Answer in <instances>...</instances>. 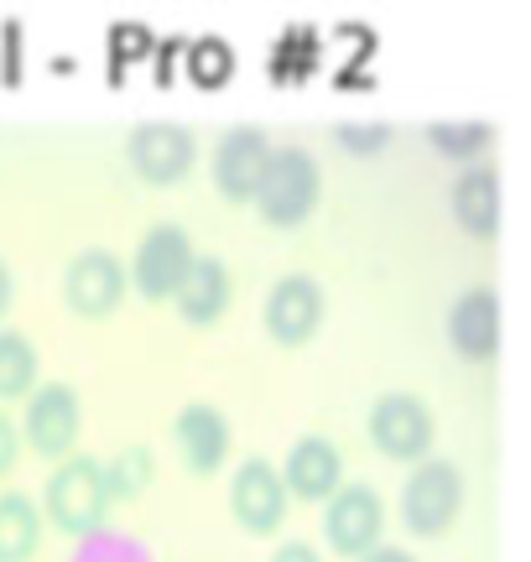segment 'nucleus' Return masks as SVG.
I'll use <instances>...</instances> for the list:
<instances>
[{
  "mask_svg": "<svg viewBox=\"0 0 531 562\" xmlns=\"http://www.w3.org/2000/svg\"><path fill=\"white\" fill-rule=\"evenodd\" d=\"M360 562H417L411 552H402V547H370Z\"/></svg>",
  "mask_w": 531,
  "mask_h": 562,
  "instance_id": "obj_26",
  "label": "nucleus"
},
{
  "mask_svg": "<svg viewBox=\"0 0 531 562\" xmlns=\"http://www.w3.org/2000/svg\"><path fill=\"white\" fill-rule=\"evenodd\" d=\"M37 381V349L26 334L0 328V396H26Z\"/></svg>",
  "mask_w": 531,
  "mask_h": 562,
  "instance_id": "obj_19",
  "label": "nucleus"
},
{
  "mask_svg": "<svg viewBox=\"0 0 531 562\" xmlns=\"http://www.w3.org/2000/svg\"><path fill=\"white\" fill-rule=\"evenodd\" d=\"M464 510V474L449 459H422L402 484V521L417 537H438L449 531Z\"/></svg>",
  "mask_w": 531,
  "mask_h": 562,
  "instance_id": "obj_2",
  "label": "nucleus"
},
{
  "mask_svg": "<svg viewBox=\"0 0 531 562\" xmlns=\"http://www.w3.org/2000/svg\"><path fill=\"white\" fill-rule=\"evenodd\" d=\"M47 516L63 526V531H94V526L110 516V490H104V474H100V459H63L47 480Z\"/></svg>",
  "mask_w": 531,
  "mask_h": 562,
  "instance_id": "obj_3",
  "label": "nucleus"
},
{
  "mask_svg": "<svg viewBox=\"0 0 531 562\" xmlns=\"http://www.w3.org/2000/svg\"><path fill=\"white\" fill-rule=\"evenodd\" d=\"M324 318V286L303 271L282 277L271 292H266V334L282 344H303Z\"/></svg>",
  "mask_w": 531,
  "mask_h": 562,
  "instance_id": "obj_9",
  "label": "nucleus"
},
{
  "mask_svg": "<svg viewBox=\"0 0 531 562\" xmlns=\"http://www.w3.org/2000/svg\"><path fill=\"white\" fill-rule=\"evenodd\" d=\"M453 214L470 235H495L500 229V172L474 161L470 172H459L453 182Z\"/></svg>",
  "mask_w": 531,
  "mask_h": 562,
  "instance_id": "obj_16",
  "label": "nucleus"
},
{
  "mask_svg": "<svg viewBox=\"0 0 531 562\" xmlns=\"http://www.w3.org/2000/svg\"><path fill=\"white\" fill-rule=\"evenodd\" d=\"M42 542V516L32 495H0V562H32Z\"/></svg>",
  "mask_w": 531,
  "mask_h": 562,
  "instance_id": "obj_18",
  "label": "nucleus"
},
{
  "mask_svg": "<svg viewBox=\"0 0 531 562\" xmlns=\"http://www.w3.org/2000/svg\"><path fill=\"white\" fill-rule=\"evenodd\" d=\"M125 157H131V167H136L146 182H178L188 167H193V157H199V140H193L188 125L146 121L131 131Z\"/></svg>",
  "mask_w": 531,
  "mask_h": 562,
  "instance_id": "obj_7",
  "label": "nucleus"
},
{
  "mask_svg": "<svg viewBox=\"0 0 531 562\" xmlns=\"http://www.w3.org/2000/svg\"><path fill=\"white\" fill-rule=\"evenodd\" d=\"M250 199L261 203V214L271 224H297L303 214H313V203H318V161H313V151H303V146H271L266 172Z\"/></svg>",
  "mask_w": 531,
  "mask_h": 562,
  "instance_id": "obj_1",
  "label": "nucleus"
},
{
  "mask_svg": "<svg viewBox=\"0 0 531 562\" xmlns=\"http://www.w3.org/2000/svg\"><path fill=\"white\" fill-rule=\"evenodd\" d=\"M16 448H21V432L11 427V417L0 412V474H5V469L16 463Z\"/></svg>",
  "mask_w": 531,
  "mask_h": 562,
  "instance_id": "obj_24",
  "label": "nucleus"
},
{
  "mask_svg": "<svg viewBox=\"0 0 531 562\" xmlns=\"http://www.w3.org/2000/svg\"><path fill=\"white\" fill-rule=\"evenodd\" d=\"M83 427V406L79 396H74V385L63 381H47L32 391V402H26V417H21V438L32 442L37 453H68L74 448V438H79Z\"/></svg>",
  "mask_w": 531,
  "mask_h": 562,
  "instance_id": "obj_6",
  "label": "nucleus"
},
{
  "mask_svg": "<svg viewBox=\"0 0 531 562\" xmlns=\"http://www.w3.org/2000/svg\"><path fill=\"white\" fill-rule=\"evenodd\" d=\"M428 136H432V146L449 151V157H474V151H485L495 140V125L490 121H464V125L438 121V125H428Z\"/></svg>",
  "mask_w": 531,
  "mask_h": 562,
  "instance_id": "obj_21",
  "label": "nucleus"
},
{
  "mask_svg": "<svg viewBox=\"0 0 531 562\" xmlns=\"http://www.w3.org/2000/svg\"><path fill=\"white\" fill-rule=\"evenodd\" d=\"M229 505H235V521L246 531H276L286 516V484L282 474L266 459H246L240 474L229 484Z\"/></svg>",
  "mask_w": 531,
  "mask_h": 562,
  "instance_id": "obj_11",
  "label": "nucleus"
},
{
  "mask_svg": "<svg viewBox=\"0 0 531 562\" xmlns=\"http://www.w3.org/2000/svg\"><path fill=\"white\" fill-rule=\"evenodd\" d=\"M449 339L470 360H490L495 349H500V297H495V286H470L464 297L453 302Z\"/></svg>",
  "mask_w": 531,
  "mask_h": 562,
  "instance_id": "obj_14",
  "label": "nucleus"
},
{
  "mask_svg": "<svg viewBox=\"0 0 531 562\" xmlns=\"http://www.w3.org/2000/svg\"><path fill=\"white\" fill-rule=\"evenodd\" d=\"M381 495L370 484H339L328 495V510H324V531H328V547L344 552V558H365L370 547L381 542Z\"/></svg>",
  "mask_w": 531,
  "mask_h": 562,
  "instance_id": "obj_5",
  "label": "nucleus"
},
{
  "mask_svg": "<svg viewBox=\"0 0 531 562\" xmlns=\"http://www.w3.org/2000/svg\"><path fill=\"white\" fill-rule=\"evenodd\" d=\"M178 448H183V463L193 474H214L229 453V422L219 406L208 402H188L178 412Z\"/></svg>",
  "mask_w": 531,
  "mask_h": 562,
  "instance_id": "obj_15",
  "label": "nucleus"
},
{
  "mask_svg": "<svg viewBox=\"0 0 531 562\" xmlns=\"http://www.w3.org/2000/svg\"><path fill=\"white\" fill-rule=\"evenodd\" d=\"M188 261H193V240H188L178 224H151L136 245V286H142L146 297H172L178 292V281L188 277Z\"/></svg>",
  "mask_w": 531,
  "mask_h": 562,
  "instance_id": "obj_8",
  "label": "nucleus"
},
{
  "mask_svg": "<svg viewBox=\"0 0 531 562\" xmlns=\"http://www.w3.org/2000/svg\"><path fill=\"white\" fill-rule=\"evenodd\" d=\"M271 562H324V558H318V547H307V542H282L271 552Z\"/></svg>",
  "mask_w": 531,
  "mask_h": 562,
  "instance_id": "obj_25",
  "label": "nucleus"
},
{
  "mask_svg": "<svg viewBox=\"0 0 531 562\" xmlns=\"http://www.w3.org/2000/svg\"><path fill=\"white\" fill-rule=\"evenodd\" d=\"M339 140L349 151H375V146H386V125H339Z\"/></svg>",
  "mask_w": 531,
  "mask_h": 562,
  "instance_id": "obj_23",
  "label": "nucleus"
},
{
  "mask_svg": "<svg viewBox=\"0 0 531 562\" xmlns=\"http://www.w3.org/2000/svg\"><path fill=\"white\" fill-rule=\"evenodd\" d=\"M100 474H104V490H110V505L125 501V495H142L146 480H151V453L146 448H125L110 463H100Z\"/></svg>",
  "mask_w": 531,
  "mask_h": 562,
  "instance_id": "obj_20",
  "label": "nucleus"
},
{
  "mask_svg": "<svg viewBox=\"0 0 531 562\" xmlns=\"http://www.w3.org/2000/svg\"><path fill=\"white\" fill-rule=\"evenodd\" d=\"M339 474H344V459H339L334 438H324V432L297 438L282 463V484L292 495H303V501H328L339 490Z\"/></svg>",
  "mask_w": 531,
  "mask_h": 562,
  "instance_id": "obj_13",
  "label": "nucleus"
},
{
  "mask_svg": "<svg viewBox=\"0 0 531 562\" xmlns=\"http://www.w3.org/2000/svg\"><path fill=\"white\" fill-rule=\"evenodd\" d=\"M193 74H204V79H219V74H229V47L219 37H208L193 47Z\"/></svg>",
  "mask_w": 531,
  "mask_h": 562,
  "instance_id": "obj_22",
  "label": "nucleus"
},
{
  "mask_svg": "<svg viewBox=\"0 0 531 562\" xmlns=\"http://www.w3.org/2000/svg\"><path fill=\"white\" fill-rule=\"evenodd\" d=\"M178 307H183L188 323H214L229 307V271L214 256H193L188 261V277L178 281Z\"/></svg>",
  "mask_w": 531,
  "mask_h": 562,
  "instance_id": "obj_17",
  "label": "nucleus"
},
{
  "mask_svg": "<svg viewBox=\"0 0 531 562\" xmlns=\"http://www.w3.org/2000/svg\"><path fill=\"white\" fill-rule=\"evenodd\" d=\"M266 157H271L266 131H256V125L225 131L219 146H214V182H219V193H225V199H250L266 172Z\"/></svg>",
  "mask_w": 531,
  "mask_h": 562,
  "instance_id": "obj_12",
  "label": "nucleus"
},
{
  "mask_svg": "<svg viewBox=\"0 0 531 562\" xmlns=\"http://www.w3.org/2000/svg\"><path fill=\"white\" fill-rule=\"evenodd\" d=\"M63 297L68 307H79L89 318H100L110 307H121L125 297V266L110 250H83L74 256V266L63 271Z\"/></svg>",
  "mask_w": 531,
  "mask_h": 562,
  "instance_id": "obj_10",
  "label": "nucleus"
},
{
  "mask_svg": "<svg viewBox=\"0 0 531 562\" xmlns=\"http://www.w3.org/2000/svg\"><path fill=\"white\" fill-rule=\"evenodd\" d=\"M370 438L391 459H422L432 442V406L411 391H386L370 406Z\"/></svg>",
  "mask_w": 531,
  "mask_h": 562,
  "instance_id": "obj_4",
  "label": "nucleus"
},
{
  "mask_svg": "<svg viewBox=\"0 0 531 562\" xmlns=\"http://www.w3.org/2000/svg\"><path fill=\"white\" fill-rule=\"evenodd\" d=\"M5 307H11V266L0 261V313H5Z\"/></svg>",
  "mask_w": 531,
  "mask_h": 562,
  "instance_id": "obj_27",
  "label": "nucleus"
}]
</instances>
